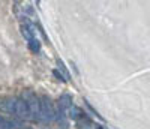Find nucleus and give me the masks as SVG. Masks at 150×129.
I'll return each instance as SVG.
<instances>
[{
	"label": "nucleus",
	"instance_id": "obj_1",
	"mask_svg": "<svg viewBox=\"0 0 150 129\" xmlns=\"http://www.w3.org/2000/svg\"><path fill=\"white\" fill-rule=\"evenodd\" d=\"M24 101L27 102L30 110V119L32 120H41V101L38 99L32 92H27L24 95Z\"/></svg>",
	"mask_w": 150,
	"mask_h": 129
},
{
	"label": "nucleus",
	"instance_id": "obj_2",
	"mask_svg": "<svg viewBox=\"0 0 150 129\" xmlns=\"http://www.w3.org/2000/svg\"><path fill=\"white\" fill-rule=\"evenodd\" d=\"M41 120L42 122H53L56 120V108L53 107L51 101L47 96L41 99Z\"/></svg>",
	"mask_w": 150,
	"mask_h": 129
},
{
	"label": "nucleus",
	"instance_id": "obj_3",
	"mask_svg": "<svg viewBox=\"0 0 150 129\" xmlns=\"http://www.w3.org/2000/svg\"><path fill=\"white\" fill-rule=\"evenodd\" d=\"M14 114L17 116L18 119H24L27 120L30 119V110H29V105L24 99H17L15 98V108H14Z\"/></svg>",
	"mask_w": 150,
	"mask_h": 129
},
{
	"label": "nucleus",
	"instance_id": "obj_4",
	"mask_svg": "<svg viewBox=\"0 0 150 129\" xmlns=\"http://www.w3.org/2000/svg\"><path fill=\"white\" fill-rule=\"evenodd\" d=\"M77 123H78V128H80V129H102V128H101V125L93 123L89 117H87L86 114L83 116V117H81Z\"/></svg>",
	"mask_w": 150,
	"mask_h": 129
},
{
	"label": "nucleus",
	"instance_id": "obj_5",
	"mask_svg": "<svg viewBox=\"0 0 150 129\" xmlns=\"http://www.w3.org/2000/svg\"><path fill=\"white\" fill-rule=\"evenodd\" d=\"M72 105H74V104H72V98H71L69 95H62V96L59 98V108H60L62 111L66 113Z\"/></svg>",
	"mask_w": 150,
	"mask_h": 129
},
{
	"label": "nucleus",
	"instance_id": "obj_6",
	"mask_svg": "<svg viewBox=\"0 0 150 129\" xmlns=\"http://www.w3.org/2000/svg\"><path fill=\"white\" fill-rule=\"evenodd\" d=\"M66 113H68L69 117H71L72 120H75V122H78V120L83 117V116H84V113H83L78 107H75V105H72V107H71V108H69Z\"/></svg>",
	"mask_w": 150,
	"mask_h": 129
},
{
	"label": "nucleus",
	"instance_id": "obj_7",
	"mask_svg": "<svg viewBox=\"0 0 150 129\" xmlns=\"http://www.w3.org/2000/svg\"><path fill=\"white\" fill-rule=\"evenodd\" d=\"M3 129H23V123L18 119H6Z\"/></svg>",
	"mask_w": 150,
	"mask_h": 129
},
{
	"label": "nucleus",
	"instance_id": "obj_8",
	"mask_svg": "<svg viewBox=\"0 0 150 129\" xmlns=\"http://www.w3.org/2000/svg\"><path fill=\"white\" fill-rule=\"evenodd\" d=\"M21 35L26 38L29 42H30L32 39H35V33L30 30V27H29L27 24H21Z\"/></svg>",
	"mask_w": 150,
	"mask_h": 129
},
{
	"label": "nucleus",
	"instance_id": "obj_9",
	"mask_svg": "<svg viewBox=\"0 0 150 129\" xmlns=\"http://www.w3.org/2000/svg\"><path fill=\"white\" fill-rule=\"evenodd\" d=\"M29 50L33 51V53H39V51H41V42L38 39H32L29 42Z\"/></svg>",
	"mask_w": 150,
	"mask_h": 129
},
{
	"label": "nucleus",
	"instance_id": "obj_10",
	"mask_svg": "<svg viewBox=\"0 0 150 129\" xmlns=\"http://www.w3.org/2000/svg\"><path fill=\"white\" fill-rule=\"evenodd\" d=\"M57 64H59V69L62 71V75H63L65 78L68 80V78H69V72H68V69L65 68V64H63V62H62V60H57Z\"/></svg>",
	"mask_w": 150,
	"mask_h": 129
},
{
	"label": "nucleus",
	"instance_id": "obj_11",
	"mask_svg": "<svg viewBox=\"0 0 150 129\" xmlns=\"http://www.w3.org/2000/svg\"><path fill=\"white\" fill-rule=\"evenodd\" d=\"M84 104L87 105V108H89V110H90V111H92V113H93V114L96 116V117H98V119H101V120H104V117H102V116H101V114H99V113H98V111H96V110H95V108H93V107H92L90 104H89V101H84Z\"/></svg>",
	"mask_w": 150,
	"mask_h": 129
},
{
	"label": "nucleus",
	"instance_id": "obj_12",
	"mask_svg": "<svg viewBox=\"0 0 150 129\" xmlns=\"http://www.w3.org/2000/svg\"><path fill=\"white\" fill-rule=\"evenodd\" d=\"M53 74L56 75V78H57V80H60L62 83H66V81H68V80L65 78V77H63V75H62V72H60L59 69H54V71H53Z\"/></svg>",
	"mask_w": 150,
	"mask_h": 129
},
{
	"label": "nucleus",
	"instance_id": "obj_13",
	"mask_svg": "<svg viewBox=\"0 0 150 129\" xmlns=\"http://www.w3.org/2000/svg\"><path fill=\"white\" fill-rule=\"evenodd\" d=\"M5 117H2V116H0V129H3V125H5Z\"/></svg>",
	"mask_w": 150,
	"mask_h": 129
},
{
	"label": "nucleus",
	"instance_id": "obj_14",
	"mask_svg": "<svg viewBox=\"0 0 150 129\" xmlns=\"http://www.w3.org/2000/svg\"><path fill=\"white\" fill-rule=\"evenodd\" d=\"M26 129H30V128H26Z\"/></svg>",
	"mask_w": 150,
	"mask_h": 129
}]
</instances>
